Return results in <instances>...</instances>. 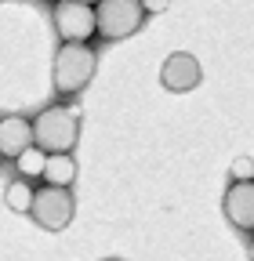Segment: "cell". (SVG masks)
<instances>
[{
    "label": "cell",
    "instance_id": "5b68a950",
    "mask_svg": "<svg viewBox=\"0 0 254 261\" xmlns=\"http://www.w3.org/2000/svg\"><path fill=\"white\" fill-rule=\"evenodd\" d=\"M29 214H33V221L40 228H47V232H62L77 214V200H73L69 189L44 185V189H37V200H33V211Z\"/></svg>",
    "mask_w": 254,
    "mask_h": 261
},
{
    "label": "cell",
    "instance_id": "9a60e30c",
    "mask_svg": "<svg viewBox=\"0 0 254 261\" xmlns=\"http://www.w3.org/2000/svg\"><path fill=\"white\" fill-rule=\"evenodd\" d=\"M80 4H91V8H98V4H102V0H80Z\"/></svg>",
    "mask_w": 254,
    "mask_h": 261
},
{
    "label": "cell",
    "instance_id": "8fae6325",
    "mask_svg": "<svg viewBox=\"0 0 254 261\" xmlns=\"http://www.w3.org/2000/svg\"><path fill=\"white\" fill-rule=\"evenodd\" d=\"M47 156H51V152H44L40 145H29V149L15 160V163H18V178H44Z\"/></svg>",
    "mask_w": 254,
    "mask_h": 261
},
{
    "label": "cell",
    "instance_id": "7a4b0ae2",
    "mask_svg": "<svg viewBox=\"0 0 254 261\" xmlns=\"http://www.w3.org/2000/svg\"><path fill=\"white\" fill-rule=\"evenodd\" d=\"M33 138L44 152H69L80 138V113L73 106H47L33 120Z\"/></svg>",
    "mask_w": 254,
    "mask_h": 261
},
{
    "label": "cell",
    "instance_id": "3957f363",
    "mask_svg": "<svg viewBox=\"0 0 254 261\" xmlns=\"http://www.w3.org/2000/svg\"><path fill=\"white\" fill-rule=\"evenodd\" d=\"M94 15H98V37L102 40H127L135 37V33L142 29V22L149 18L142 0H102L98 8H94Z\"/></svg>",
    "mask_w": 254,
    "mask_h": 261
},
{
    "label": "cell",
    "instance_id": "4fadbf2b",
    "mask_svg": "<svg viewBox=\"0 0 254 261\" xmlns=\"http://www.w3.org/2000/svg\"><path fill=\"white\" fill-rule=\"evenodd\" d=\"M142 8H145V15H164L171 8V0H142Z\"/></svg>",
    "mask_w": 254,
    "mask_h": 261
},
{
    "label": "cell",
    "instance_id": "7c38bea8",
    "mask_svg": "<svg viewBox=\"0 0 254 261\" xmlns=\"http://www.w3.org/2000/svg\"><path fill=\"white\" fill-rule=\"evenodd\" d=\"M229 178L233 181H254V160L250 156H236L233 167H229Z\"/></svg>",
    "mask_w": 254,
    "mask_h": 261
},
{
    "label": "cell",
    "instance_id": "52a82bcc",
    "mask_svg": "<svg viewBox=\"0 0 254 261\" xmlns=\"http://www.w3.org/2000/svg\"><path fill=\"white\" fill-rule=\"evenodd\" d=\"M221 207H225V218H229L236 228L254 232V181H233V185L225 189Z\"/></svg>",
    "mask_w": 254,
    "mask_h": 261
},
{
    "label": "cell",
    "instance_id": "8992f818",
    "mask_svg": "<svg viewBox=\"0 0 254 261\" xmlns=\"http://www.w3.org/2000/svg\"><path fill=\"white\" fill-rule=\"evenodd\" d=\"M204 80V69H200V58L196 55H189V51H174L164 58L160 65V84L174 94H185V91H193L196 84Z\"/></svg>",
    "mask_w": 254,
    "mask_h": 261
},
{
    "label": "cell",
    "instance_id": "9c48e42d",
    "mask_svg": "<svg viewBox=\"0 0 254 261\" xmlns=\"http://www.w3.org/2000/svg\"><path fill=\"white\" fill-rule=\"evenodd\" d=\"M44 181L55 185V189H69L77 181V160L69 152H51L47 167H44Z\"/></svg>",
    "mask_w": 254,
    "mask_h": 261
},
{
    "label": "cell",
    "instance_id": "ac0fdd59",
    "mask_svg": "<svg viewBox=\"0 0 254 261\" xmlns=\"http://www.w3.org/2000/svg\"><path fill=\"white\" fill-rule=\"evenodd\" d=\"M0 4H4V0H0Z\"/></svg>",
    "mask_w": 254,
    "mask_h": 261
},
{
    "label": "cell",
    "instance_id": "2e32d148",
    "mask_svg": "<svg viewBox=\"0 0 254 261\" xmlns=\"http://www.w3.org/2000/svg\"><path fill=\"white\" fill-rule=\"evenodd\" d=\"M4 160H8V156H4V152H0V163H4Z\"/></svg>",
    "mask_w": 254,
    "mask_h": 261
},
{
    "label": "cell",
    "instance_id": "ba28073f",
    "mask_svg": "<svg viewBox=\"0 0 254 261\" xmlns=\"http://www.w3.org/2000/svg\"><path fill=\"white\" fill-rule=\"evenodd\" d=\"M29 145H37V138H33V120L0 116V152H4L8 160H18Z\"/></svg>",
    "mask_w": 254,
    "mask_h": 261
},
{
    "label": "cell",
    "instance_id": "6da1fadb",
    "mask_svg": "<svg viewBox=\"0 0 254 261\" xmlns=\"http://www.w3.org/2000/svg\"><path fill=\"white\" fill-rule=\"evenodd\" d=\"M94 69H98V51L91 44H62L51 62V84L62 98H73L94 80Z\"/></svg>",
    "mask_w": 254,
    "mask_h": 261
},
{
    "label": "cell",
    "instance_id": "277c9868",
    "mask_svg": "<svg viewBox=\"0 0 254 261\" xmlns=\"http://www.w3.org/2000/svg\"><path fill=\"white\" fill-rule=\"evenodd\" d=\"M51 22L62 44H87L91 37H98V15L91 4H80V0H58Z\"/></svg>",
    "mask_w": 254,
    "mask_h": 261
},
{
    "label": "cell",
    "instance_id": "5bb4252c",
    "mask_svg": "<svg viewBox=\"0 0 254 261\" xmlns=\"http://www.w3.org/2000/svg\"><path fill=\"white\" fill-rule=\"evenodd\" d=\"M247 261H254V236H250V247H247Z\"/></svg>",
    "mask_w": 254,
    "mask_h": 261
},
{
    "label": "cell",
    "instance_id": "30bf717a",
    "mask_svg": "<svg viewBox=\"0 0 254 261\" xmlns=\"http://www.w3.org/2000/svg\"><path fill=\"white\" fill-rule=\"evenodd\" d=\"M33 200H37V189L29 185V178H15V181H8V189H4V203H8L11 211L29 214V211H33Z\"/></svg>",
    "mask_w": 254,
    "mask_h": 261
},
{
    "label": "cell",
    "instance_id": "e0dca14e",
    "mask_svg": "<svg viewBox=\"0 0 254 261\" xmlns=\"http://www.w3.org/2000/svg\"><path fill=\"white\" fill-rule=\"evenodd\" d=\"M109 261H116V257H109Z\"/></svg>",
    "mask_w": 254,
    "mask_h": 261
}]
</instances>
